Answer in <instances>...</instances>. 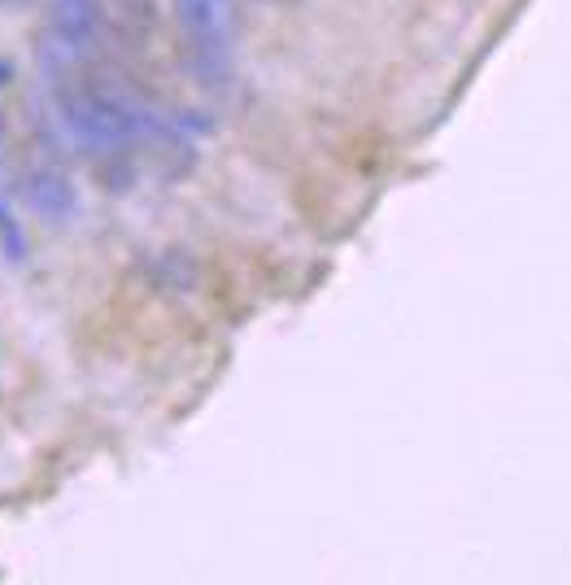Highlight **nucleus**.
Returning a JSON list of instances; mask_svg holds the SVG:
<instances>
[{
	"label": "nucleus",
	"mask_w": 571,
	"mask_h": 585,
	"mask_svg": "<svg viewBox=\"0 0 571 585\" xmlns=\"http://www.w3.org/2000/svg\"><path fill=\"white\" fill-rule=\"evenodd\" d=\"M101 31H105L101 0H53L44 13V35H40L44 74L83 66L87 53L101 44Z\"/></svg>",
	"instance_id": "nucleus-1"
},
{
	"label": "nucleus",
	"mask_w": 571,
	"mask_h": 585,
	"mask_svg": "<svg viewBox=\"0 0 571 585\" xmlns=\"http://www.w3.org/2000/svg\"><path fill=\"white\" fill-rule=\"evenodd\" d=\"M22 202L49 223H66L74 215V184L66 179V171L53 162V157H40V162H27L22 166Z\"/></svg>",
	"instance_id": "nucleus-2"
},
{
	"label": "nucleus",
	"mask_w": 571,
	"mask_h": 585,
	"mask_svg": "<svg viewBox=\"0 0 571 585\" xmlns=\"http://www.w3.org/2000/svg\"><path fill=\"white\" fill-rule=\"evenodd\" d=\"M0 236H4V249H9V258H22V232H18V223L9 215V206L0 202Z\"/></svg>",
	"instance_id": "nucleus-3"
},
{
	"label": "nucleus",
	"mask_w": 571,
	"mask_h": 585,
	"mask_svg": "<svg viewBox=\"0 0 571 585\" xmlns=\"http://www.w3.org/2000/svg\"><path fill=\"white\" fill-rule=\"evenodd\" d=\"M4 157H9V127H4V114H0V166H4Z\"/></svg>",
	"instance_id": "nucleus-4"
},
{
	"label": "nucleus",
	"mask_w": 571,
	"mask_h": 585,
	"mask_svg": "<svg viewBox=\"0 0 571 585\" xmlns=\"http://www.w3.org/2000/svg\"><path fill=\"white\" fill-rule=\"evenodd\" d=\"M0 83H9V66L4 62H0Z\"/></svg>",
	"instance_id": "nucleus-5"
}]
</instances>
